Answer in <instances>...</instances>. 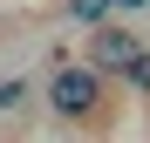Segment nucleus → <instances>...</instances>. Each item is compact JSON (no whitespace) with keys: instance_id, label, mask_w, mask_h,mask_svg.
<instances>
[{"instance_id":"obj_1","label":"nucleus","mask_w":150,"mask_h":143,"mask_svg":"<svg viewBox=\"0 0 150 143\" xmlns=\"http://www.w3.org/2000/svg\"><path fill=\"white\" fill-rule=\"evenodd\" d=\"M96 102H103V68L89 61H68L48 75V109L62 116V123H82V116H96Z\"/></svg>"},{"instance_id":"obj_2","label":"nucleus","mask_w":150,"mask_h":143,"mask_svg":"<svg viewBox=\"0 0 150 143\" xmlns=\"http://www.w3.org/2000/svg\"><path fill=\"white\" fill-rule=\"evenodd\" d=\"M137 48H143V41H137L130 27L96 20V27H89V55H82V61H89V68H103V75H123V68L137 61Z\"/></svg>"},{"instance_id":"obj_3","label":"nucleus","mask_w":150,"mask_h":143,"mask_svg":"<svg viewBox=\"0 0 150 143\" xmlns=\"http://www.w3.org/2000/svg\"><path fill=\"white\" fill-rule=\"evenodd\" d=\"M109 14H116V0H68V20H89V27L109 20Z\"/></svg>"},{"instance_id":"obj_4","label":"nucleus","mask_w":150,"mask_h":143,"mask_svg":"<svg viewBox=\"0 0 150 143\" xmlns=\"http://www.w3.org/2000/svg\"><path fill=\"white\" fill-rule=\"evenodd\" d=\"M21 102H28V82H21V75L0 82V116H21Z\"/></svg>"},{"instance_id":"obj_5","label":"nucleus","mask_w":150,"mask_h":143,"mask_svg":"<svg viewBox=\"0 0 150 143\" xmlns=\"http://www.w3.org/2000/svg\"><path fill=\"white\" fill-rule=\"evenodd\" d=\"M123 82H130V89H143V95H150V48H137V61L123 68Z\"/></svg>"},{"instance_id":"obj_6","label":"nucleus","mask_w":150,"mask_h":143,"mask_svg":"<svg viewBox=\"0 0 150 143\" xmlns=\"http://www.w3.org/2000/svg\"><path fill=\"white\" fill-rule=\"evenodd\" d=\"M137 7H150V0H116V14H137Z\"/></svg>"}]
</instances>
